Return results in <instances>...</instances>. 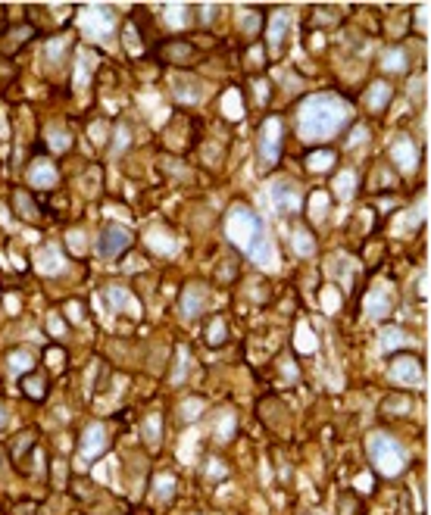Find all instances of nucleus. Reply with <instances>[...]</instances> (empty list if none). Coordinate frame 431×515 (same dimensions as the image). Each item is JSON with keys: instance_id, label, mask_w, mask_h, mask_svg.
I'll return each mask as SVG.
<instances>
[{"instance_id": "f257e3e1", "label": "nucleus", "mask_w": 431, "mask_h": 515, "mask_svg": "<svg viewBox=\"0 0 431 515\" xmlns=\"http://www.w3.org/2000/svg\"><path fill=\"white\" fill-rule=\"evenodd\" d=\"M353 122V110L338 94H313L297 110V131L306 144H322Z\"/></svg>"}, {"instance_id": "f03ea898", "label": "nucleus", "mask_w": 431, "mask_h": 515, "mask_svg": "<svg viewBox=\"0 0 431 515\" xmlns=\"http://www.w3.org/2000/svg\"><path fill=\"white\" fill-rule=\"evenodd\" d=\"M225 234L244 256L257 263H272V244H269L266 225L247 203H234L225 216Z\"/></svg>"}, {"instance_id": "7ed1b4c3", "label": "nucleus", "mask_w": 431, "mask_h": 515, "mask_svg": "<svg viewBox=\"0 0 431 515\" xmlns=\"http://www.w3.org/2000/svg\"><path fill=\"white\" fill-rule=\"evenodd\" d=\"M366 453L372 468L381 474V478H397V474L407 472L409 463V450L388 431H372L366 440Z\"/></svg>"}, {"instance_id": "20e7f679", "label": "nucleus", "mask_w": 431, "mask_h": 515, "mask_svg": "<svg viewBox=\"0 0 431 515\" xmlns=\"http://www.w3.org/2000/svg\"><path fill=\"white\" fill-rule=\"evenodd\" d=\"M257 153H260V169L262 172H269V169L278 166L281 153H285V119H281V116H266V119H262Z\"/></svg>"}, {"instance_id": "39448f33", "label": "nucleus", "mask_w": 431, "mask_h": 515, "mask_svg": "<svg viewBox=\"0 0 431 515\" xmlns=\"http://www.w3.org/2000/svg\"><path fill=\"white\" fill-rule=\"evenodd\" d=\"M422 359L416 356L413 350H403V353H390L388 359V378L394 381L397 387H419L422 384Z\"/></svg>"}, {"instance_id": "423d86ee", "label": "nucleus", "mask_w": 431, "mask_h": 515, "mask_svg": "<svg viewBox=\"0 0 431 515\" xmlns=\"http://www.w3.org/2000/svg\"><path fill=\"white\" fill-rule=\"evenodd\" d=\"M110 450V431H106L104 421H87L78 434V459L87 465L94 459H100Z\"/></svg>"}, {"instance_id": "0eeeda50", "label": "nucleus", "mask_w": 431, "mask_h": 515, "mask_svg": "<svg viewBox=\"0 0 431 515\" xmlns=\"http://www.w3.org/2000/svg\"><path fill=\"white\" fill-rule=\"evenodd\" d=\"M134 244V234L125 229V225H106L100 231V240H97V253L104 259H119L122 253H129Z\"/></svg>"}, {"instance_id": "6e6552de", "label": "nucleus", "mask_w": 431, "mask_h": 515, "mask_svg": "<svg viewBox=\"0 0 431 515\" xmlns=\"http://www.w3.org/2000/svg\"><path fill=\"white\" fill-rule=\"evenodd\" d=\"M213 293L210 287L204 284V281H188L185 291H181V316L185 319H197L206 312V306H210Z\"/></svg>"}, {"instance_id": "1a4fd4ad", "label": "nucleus", "mask_w": 431, "mask_h": 515, "mask_svg": "<svg viewBox=\"0 0 431 515\" xmlns=\"http://www.w3.org/2000/svg\"><path fill=\"white\" fill-rule=\"evenodd\" d=\"M272 203H275V210L278 212H297L300 206H303V191H300V184L294 182V178H278V182L272 184Z\"/></svg>"}, {"instance_id": "9d476101", "label": "nucleus", "mask_w": 431, "mask_h": 515, "mask_svg": "<svg viewBox=\"0 0 431 515\" xmlns=\"http://www.w3.org/2000/svg\"><path fill=\"white\" fill-rule=\"evenodd\" d=\"M25 178H29V184L38 187V191H50V187H57V182H59V172H57V166H53V159L35 157L25 166Z\"/></svg>"}, {"instance_id": "9b49d317", "label": "nucleus", "mask_w": 431, "mask_h": 515, "mask_svg": "<svg viewBox=\"0 0 431 515\" xmlns=\"http://www.w3.org/2000/svg\"><path fill=\"white\" fill-rule=\"evenodd\" d=\"M66 266V256H63V247L57 244H44L35 250V269L41 275H57L59 269Z\"/></svg>"}, {"instance_id": "f8f14e48", "label": "nucleus", "mask_w": 431, "mask_h": 515, "mask_svg": "<svg viewBox=\"0 0 431 515\" xmlns=\"http://www.w3.org/2000/svg\"><path fill=\"white\" fill-rule=\"evenodd\" d=\"M288 25H291V19H288L285 10H275L272 16H269V22H266V44H269V50H272V53L281 50V41H285V35H288Z\"/></svg>"}, {"instance_id": "ddd939ff", "label": "nucleus", "mask_w": 431, "mask_h": 515, "mask_svg": "<svg viewBox=\"0 0 431 515\" xmlns=\"http://www.w3.org/2000/svg\"><path fill=\"white\" fill-rule=\"evenodd\" d=\"M13 210H16V216L22 222H38L41 219V206H38V200L25 187H13Z\"/></svg>"}, {"instance_id": "4468645a", "label": "nucleus", "mask_w": 431, "mask_h": 515, "mask_svg": "<svg viewBox=\"0 0 431 515\" xmlns=\"http://www.w3.org/2000/svg\"><path fill=\"white\" fill-rule=\"evenodd\" d=\"M106 291V303H110V310L116 312H125V310H132V312H138L141 316V303H134V297H132V291L125 284H106L104 287Z\"/></svg>"}, {"instance_id": "2eb2a0df", "label": "nucleus", "mask_w": 431, "mask_h": 515, "mask_svg": "<svg viewBox=\"0 0 431 515\" xmlns=\"http://www.w3.org/2000/svg\"><path fill=\"white\" fill-rule=\"evenodd\" d=\"M390 97H394V88H390V82L379 78V82H372V85H369V91L362 94V103H366V110L381 113V110H388Z\"/></svg>"}, {"instance_id": "dca6fc26", "label": "nucleus", "mask_w": 431, "mask_h": 515, "mask_svg": "<svg viewBox=\"0 0 431 515\" xmlns=\"http://www.w3.org/2000/svg\"><path fill=\"white\" fill-rule=\"evenodd\" d=\"M175 487H178V481H175V474H172V472H160V474H153V481H150L153 503L169 506L172 500H175Z\"/></svg>"}, {"instance_id": "f3484780", "label": "nucleus", "mask_w": 431, "mask_h": 515, "mask_svg": "<svg viewBox=\"0 0 431 515\" xmlns=\"http://www.w3.org/2000/svg\"><path fill=\"white\" fill-rule=\"evenodd\" d=\"M390 159H394V166H400L403 172L416 169V159H419V153H416V144L409 138H397L394 144H390Z\"/></svg>"}, {"instance_id": "a211bd4d", "label": "nucleus", "mask_w": 431, "mask_h": 515, "mask_svg": "<svg viewBox=\"0 0 431 515\" xmlns=\"http://www.w3.org/2000/svg\"><path fill=\"white\" fill-rule=\"evenodd\" d=\"M35 369V353L25 350V347H16V350L6 353V372L16 375V378H22V375H29Z\"/></svg>"}, {"instance_id": "6ab92c4d", "label": "nucleus", "mask_w": 431, "mask_h": 515, "mask_svg": "<svg viewBox=\"0 0 431 515\" xmlns=\"http://www.w3.org/2000/svg\"><path fill=\"white\" fill-rule=\"evenodd\" d=\"M160 57H163L166 63H172V66H185L188 59L194 57V47L188 41H181V38H172V41H166L163 47H160Z\"/></svg>"}, {"instance_id": "aec40b11", "label": "nucleus", "mask_w": 431, "mask_h": 515, "mask_svg": "<svg viewBox=\"0 0 431 515\" xmlns=\"http://www.w3.org/2000/svg\"><path fill=\"white\" fill-rule=\"evenodd\" d=\"M234 431H238V416L232 409H222L219 416H213V437L219 444H228L234 437Z\"/></svg>"}, {"instance_id": "412c9836", "label": "nucleus", "mask_w": 431, "mask_h": 515, "mask_svg": "<svg viewBox=\"0 0 431 515\" xmlns=\"http://www.w3.org/2000/svg\"><path fill=\"white\" fill-rule=\"evenodd\" d=\"M366 312H369V319H388V312H390V293H388V287H375V291H369Z\"/></svg>"}, {"instance_id": "4be33fe9", "label": "nucleus", "mask_w": 431, "mask_h": 515, "mask_svg": "<svg viewBox=\"0 0 431 515\" xmlns=\"http://www.w3.org/2000/svg\"><path fill=\"white\" fill-rule=\"evenodd\" d=\"M409 409H413V397L409 393H390V397L381 403V416H390V419H403L409 416Z\"/></svg>"}, {"instance_id": "5701e85b", "label": "nucleus", "mask_w": 431, "mask_h": 515, "mask_svg": "<svg viewBox=\"0 0 431 515\" xmlns=\"http://www.w3.org/2000/svg\"><path fill=\"white\" fill-rule=\"evenodd\" d=\"M334 163H338V157H334V150H328V147H313V150L306 153L309 172H328Z\"/></svg>"}, {"instance_id": "b1692460", "label": "nucleus", "mask_w": 431, "mask_h": 515, "mask_svg": "<svg viewBox=\"0 0 431 515\" xmlns=\"http://www.w3.org/2000/svg\"><path fill=\"white\" fill-rule=\"evenodd\" d=\"M85 35L91 41H104L113 35V16H85Z\"/></svg>"}, {"instance_id": "393cba45", "label": "nucleus", "mask_w": 431, "mask_h": 515, "mask_svg": "<svg viewBox=\"0 0 431 515\" xmlns=\"http://www.w3.org/2000/svg\"><path fill=\"white\" fill-rule=\"evenodd\" d=\"M381 347H385L388 353H403L407 350V331H403V328H397V325H388V328H381Z\"/></svg>"}, {"instance_id": "a878e982", "label": "nucleus", "mask_w": 431, "mask_h": 515, "mask_svg": "<svg viewBox=\"0 0 431 515\" xmlns=\"http://www.w3.org/2000/svg\"><path fill=\"white\" fill-rule=\"evenodd\" d=\"M191 363H194L191 350H188L185 344H178V347H175V369H172V375H169V381H172V384H181V381L188 378V372H191Z\"/></svg>"}, {"instance_id": "bb28decb", "label": "nucleus", "mask_w": 431, "mask_h": 515, "mask_svg": "<svg viewBox=\"0 0 431 515\" xmlns=\"http://www.w3.org/2000/svg\"><path fill=\"white\" fill-rule=\"evenodd\" d=\"M22 393L29 400H44L47 397V375H38V372L22 375Z\"/></svg>"}, {"instance_id": "cd10ccee", "label": "nucleus", "mask_w": 431, "mask_h": 515, "mask_svg": "<svg viewBox=\"0 0 431 515\" xmlns=\"http://www.w3.org/2000/svg\"><path fill=\"white\" fill-rule=\"evenodd\" d=\"M141 431H144V440L147 447H160V440H163V416H157V412H150L144 421H141Z\"/></svg>"}, {"instance_id": "c85d7f7f", "label": "nucleus", "mask_w": 431, "mask_h": 515, "mask_svg": "<svg viewBox=\"0 0 431 515\" xmlns=\"http://www.w3.org/2000/svg\"><path fill=\"white\" fill-rule=\"evenodd\" d=\"M25 38H35V29L31 25H16V31H6L3 35V53H16L19 47L25 44Z\"/></svg>"}, {"instance_id": "c756f323", "label": "nucleus", "mask_w": 431, "mask_h": 515, "mask_svg": "<svg viewBox=\"0 0 431 515\" xmlns=\"http://www.w3.org/2000/svg\"><path fill=\"white\" fill-rule=\"evenodd\" d=\"M35 437H38V431H35V428H25V431H19L16 437H13V444H10V456H13V459H22L25 453L31 450V444H35Z\"/></svg>"}, {"instance_id": "7c9ffc66", "label": "nucleus", "mask_w": 431, "mask_h": 515, "mask_svg": "<svg viewBox=\"0 0 431 515\" xmlns=\"http://www.w3.org/2000/svg\"><path fill=\"white\" fill-rule=\"evenodd\" d=\"M147 240H150V247L153 250H160V253H166V256H172L175 253V238L169 231H163V229H150V234H147Z\"/></svg>"}, {"instance_id": "2f4dec72", "label": "nucleus", "mask_w": 431, "mask_h": 515, "mask_svg": "<svg viewBox=\"0 0 431 515\" xmlns=\"http://www.w3.org/2000/svg\"><path fill=\"white\" fill-rule=\"evenodd\" d=\"M381 63H385L388 72H403L409 66V57H407V50H403V47H388L385 57H381Z\"/></svg>"}, {"instance_id": "473e14b6", "label": "nucleus", "mask_w": 431, "mask_h": 515, "mask_svg": "<svg viewBox=\"0 0 431 515\" xmlns=\"http://www.w3.org/2000/svg\"><path fill=\"white\" fill-rule=\"evenodd\" d=\"M228 340V325L222 316H213V322L206 325V344L210 347H222Z\"/></svg>"}, {"instance_id": "72a5a7b5", "label": "nucleus", "mask_w": 431, "mask_h": 515, "mask_svg": "<svg viewBox=\"0 0 431 515\" xmlns=\"http://www.w3.org/2000/svg\"><path fill=\"white\" fill-rule=\"evenodd\" d=\"M353 187H356V175H353V172H341V175L334 178V194H338V200H350V197H353Z\"/></svg>"}, {"instance_id": "f704fd0d", "label": "nucleus", "mask_w": 431, "mask_h": 515, "mask_svg": "<svg viewBox=\"0 0 431 515\" xmlns=\"http://www.w3.org/2000/svg\"><path fill=\"white\" fill-rule=\"evenodd\" d=\"M294 250H297L300 256H313L316 240H313V234H309L306 229H297V231H294Z\"/></svg>"}, {"instance_id": "c9c22d12", "label": "nucleus", "mask_w": 431, "mask_h": 515, "mask_svg": "<svg viewBox=\"0 0 431 515\" xmlns=\"http://www.w3.org/2000/svg\"><path fill=\"white\" fill-rule=\"evenodd\" d=\"M206 409V403L200 397H191V400H185V403H181V421H197L200 419V412Z\"/></svg>"}, {"instance_id": "e433bc0d", "label": "nucleus", "mask_w": 431, "mask_h": 515, "mask_svg": "<svg viewBox=\"0 0 431 515\" xmlns=\"http://www.w3.org/2000/svg\"><path fill=\"white\" fill-rule=\"evenodd\" d=\"M47 140H50L53 150H69V147H72V135H69V131H63V129H57V125L47 129Z\"/></svg>"}, {"instance_id": "4c0bfd02", "label": "nucleus", "mask_w": 431, "mask_h": 515, "mask_svg": "<svg viewBox=\"0 0 431 515\" xmlns=\"http://www.w3.org/2000/svg\"><path fill=\"white\" fill-rule=\"evenodd\" d=\"M238 22H241V29L250 31V35H253V31H260V29H262V16H253L250 10H244V16H241Z\"/></svg>"}, {"instance_id": "58836bf2", "label": "nucleus", "mask_w": 431, "mask_h": 515, "mask_svg": "<svg viewBox=\"0 0 431 515\" xmlns=\"http://www.w3.org/2000/svg\"><path fill=\"white\" fill-rule=\"evenodd\" d=\"M82 240H85V231H82V229H72L69 234H66V247H69L72 253H82V250H85Z\"/></svg>"}, {"instance_id": "ea45409f", "label": "nucleus", "mask_w": 431, "mask_h": 515, "mask_svg": "<svg viewBox=\"0 0 431 515\" xmlns=\"http://www.w3.org/2000/svg\"><path fill=\"white\" fill-rule=\"evenodd\" d=\"M129 140H132L129 129H125V125L119 122V125H116V144H113V153H122L125 147H129Z\"/></svg>"}, {"instance_id": "a19ab883", "label": "nucleus", "mask_w": 431, "mask_h": 515, "mask_svg": "<svg viewBox=\"0 0 431 515\" xmlns=\"http://www.w3.org/2000/svg\"><path fill=\"white\" fill-rule=\"evenodd\" d=\"M66 312H69V322H82V306L78 303H66Z\"/></svg>"}, {"instance_id": "79ce46f5", "label": "nucleus", "mask_w": 431, "mask_h": 515, "mask_svg": "<svg viewBox=\"0 0 431 515\" xmlns=\"http://www.w3.org/2000/svg\"><path fill=\"white\" fill-rule=\"evenodd\" d=\"M0 425H3V406H0Z\"/></svg>"}, {"instance_id": "37998d69", "label": "nucleus", "mask_w": 431, "mask_h": 515, "mask_svg": "<svg viewBox=\"0 0 431 515\" xmlns=\"http://www.w3.org/2000/svg\"><path fill=\"white\" fill-rule=\"evenodd\" d=\"M188 515H204V512H188Z\"/></svg>"}]
</instances>
